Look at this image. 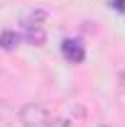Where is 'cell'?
I'll return each instance as SVG.
<instances>
[{
  "instance_id": "1",
  "label": "cell",
  "mask_w": 125,
  "mask_h": 127,
  "mask_svg": "<svg viewBox=\"0 0 125 127\" xmlns=\"http://www.w3.org/2000/svg\"><path fill=\"white\" fill-rule=\"evenodd\" d=\"M20 122L22 127H52V115L39 103H27L20 108Z\"/></svg>"
},
{
  "instance_id": "2",
  "label": "cell",
  "mask_w": 125,
  "mask_h": 127,
  "mask_svg": "<svg viewBox=\"0 0 125 127\" xmlns=\"http://www.w3.org/2000/svg\"><path fill=\"white\" fill-rule=\"evenodd\" d=\"M62 54H64V59L71 61V64H81L86 59V49L76 39H64L62 42Z\"/></svg>"
},
{
  "instance_id": "3",
  "label": "cell",
  "mask_w": 125,
  "mask_h": 127,
  "mask_svg": "<svg viewBox=\"0 0 125 127\" xmlns=\"http://www.w3.org/2000/svg\"><path fill=\"white\" fill-rule=\"evenodd\" d=\"M25 37H27V42L34 44V47H42L44 44V39H47V32L42 25H32V27H25Z\"/></svg>"
},
{
  "instance_id": "4",
  "label": "cell",
  "mask_w": 125,
  "mask_h": 127,
  "mask_svg": "<svg viewBox=\"0 0 125 127\" xmlns=\"http://www.w3.org/2000/svg\"><path fill=\"white\" fill-rule=\"evenodd\" d=\"M20 42H22V37H20L15 30H5L2 34H0V49H5V51L17 49V47H20Z\"/></svg>"
},
{
  "instance_id": "5",
  "label": "cell",
  "mask_w": 125,
  "mask_h": 127,
  "mask_svg": "<svg viewBox=\"0 0 125 127\" xmlns=\"http://www.w3.org/2000/svg\"><path fill=\"white\" fill-rule=\"evenodd\" d=\"M44 17H47V12H44V10H34V12H30V15H27L25 20H22V25H25V27H32V25H39V22H42Z\"/></svg>"
},
{
  "instance_id": "6",
  "label": "cell",
  "mask_w": 125,
  "mask_h": 127,
  "mask_svg": "<svg viewBox=\"0 0 125 127\" xmlns=\"http://www.w3.org/2000/svg\"><path fill=\"white\" fill-rule=\"evenodd\" d=\"M110 7H115L118 12H125V0H110Z\"/></svg>"
},
{
  "instance_id": "7",
  "label": "cell",
  "mask_w": 125,
  "mask_h": 127,
  "mask_svg": "<svg viewBox=\"0 0 125 127\" xmlns=\"http://www.w3.org/2000/svg\"><path fill=\"white\" fill-rule=\"evenodd\" d=\"M118 81H120V91H123V95H125V73H120V78H118Z\"/></svg>"
},
{
  "instance_id": "8",
  "label": "cell",
  "mask_w": 125,
  "mask_h": 127,
  "mask_svg": "<svg viewBox=\"0 0 125 127\" xmlns=\"http://www.w3.org/2000/svg\"><path fill=\"white\" fill-rule=\"evenodd\" d=\"M5 112H7V108H5V105H2V103H0V117H2V115H5Z\"/></svg>"
}]
</instances>
